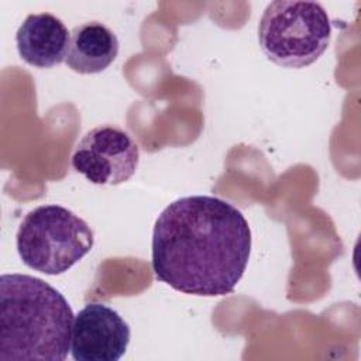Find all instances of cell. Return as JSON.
<instances>
[{
    "instance_id": "cell-2",
    "label": "cell",
    "mask_w": 361,
    "mask_h": 361,
    "mask_svg": "<svg viewBox=\"0 0 361 361\" xmlns=\"http://www.w3.org/2000/svg\"><path fill=\"white\" fill-rule=\"evenodd\" d=\"M75 314L66 298L27 274L0 278V360L63 361Z\"/></svg>"
},
{
    "instance_id": "cell-7",
    "label": "cell",
    "mask_w": 361,
    "mask_h": 361,
    "mask_svg": "<svg viewBox=\"0 0 361 361\" xmlns=\"http://www.w3.org/2000/svg\"><path fill=\"white\" fill-rule=\"evenodd\" d=\"M71 32L51 13L28 14L16 32L20 58L35 68H52L66 59Z\"/></svg>"
},
{
    "instance_id": "cell-1",
    "label": "cell",
    "mask_w": 361,
    "mask_h": 361,
    "mask_svg": "<svg viewBox=\"0 0 361 361\" xmlns=\"http://www.w3.org/2000/svg\"><path fill=\"white\" fill-rule=\"evenodd\" d=\"M251 230L244 214L216 196L193 195L169 203L152 231V271L175 290L224 296L244 275Z\"/></svg>"
},
{
    "instance_id": "cell-6",
    "label": "cell",
    "mask_w": 361,
    "mask_h": 361,
    "mask_svg": "<svg viewBox=\"0 0 361 361\" xmlns=\"http://www.w3.org/2000/svg\"><path fill=\"white\" fill-rule=\"evenodd\" d=\"M130 336V326L118 312L104 303H87L75 316L71 353L75 361H117Z\"/></svg>"
},
{
    "instance_id": "cell-4",
    "label": "cell",
    "mask_w": 361,
    "mask_h": 361,
    "mask_svg": "<svg viewBox=\"0 0 361 361\" xmlns=\"http://www.w3.org/2000/svg\"><path fill=\"white\" fill-rule=\"evenodd\" d=\"M90 226L69 209L42 204L25 214L17 235V252L24 265L45 275H61L93 247Z\"/></svg>"
},
{
    "instance_id": "cell-3",
    "label": "cell",
    "mask_w": 361,
    "mask_h": 361,
    "mask_svg": "<svg viewBox=\"0 0 361 361\" xmlns=\"http://www.w3.org/2000/svg\"><path fill=\"white\" fill-rule=\"evenodd\" d=\"M331 23L316 1H271L258 24V42L264 55L282 68H305L327 49Z\"/></svg>"
},
{
    "instance_id": "cell-8",
    "label": "cell",
    "mask_w": 361,
    "mask_h": 361,
    "mask_svg": "<svg viewBox=\"0 0 361 361\" xmlns=\"http://www.w3.org/2000/svg\"><path fill=\"white\" fill-rule=\"evenodd\" d=\"M117 35L103 23L87 21L71 31L66 65L82 75L107 69L118 55Z\"/></svg>"
},
{
    "instance_id": "cell-5",
    "label": "cell",
    "mask_w": 361,
    "mask_h": 361,
    "mask_svg": "<svg viewBox=\"0 0 361 361\" xmlns=\"http://www.w3.org/2000/svg\"><path fill=\"white\" fill-rule=\"evenodd\" d=\"M140 162V149L131 135L114 124L89 130L76 144L72 168L94 185L127 182Z\"/></svg>"
}]
</instances>
